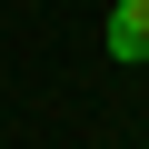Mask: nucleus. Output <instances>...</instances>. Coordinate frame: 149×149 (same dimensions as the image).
I'll list each match as a JSON object with an SVG mask.
<instances>
[{"mask_svg": "<svg viewBox=\"0 0 149 149\" xmlns=\"http://www.w3.org/2000/svg\"><path fill=\"white\" fill-rule=\"evenodd\" d=\"M109 60H119V70L149 60V0H109Z\"/></svg>", "mask_w": 149, "mask_h": 149, "instance_id": "obj_1", "label": "nucleus"}]
</instances>
